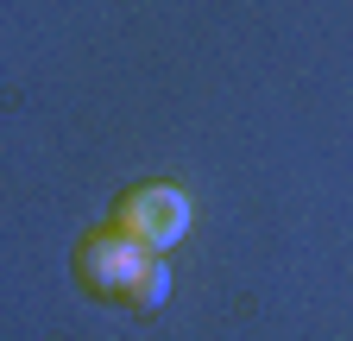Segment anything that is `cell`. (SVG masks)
Instances as JSON below:
<instances>
[{
  "label": "cell",
  "instance_id": "7a4b0ae2",
  "mask_svg": "<svg viewBox=\"0 0 353 341\" xmlns=\"http://www.w3.org/2000/svg\"><path fill=\"white\" fill-rule=\"evenodd\" d=\"M132 266H139V246L120 240L108 222L88 228V234L76 240V253H70V272H76V284H82L88 297H120V284L132 278Z\"/></svg>",
  "mask_w": 353,
  "mask_h": 341
},
{
  "label": "cell",
  "instance_id": "6da1fadb",
  "mask_svg": "<svg viewBox=\"0 0 353 341\" xmlns=\"http://www.w3.org/2000/svg\"><path fill=\"white\" fill-rule=\"evenodd\" d=\"M190 215H196V208H190V196L176 184H132V190L114 196L108 228L120 240H132L139 253H170L176 240L190 234Z\"/></svg>",
  "mask_w": 353,
  "mask_h": 341
},
{
  "label": "cell",
  "instance_id": "3957f363",
  "mask_svg": "<svg viewBox=\"0 0 353 341\" xmlns=\"http://www.w3.org/2000/svg\"><path fill=\"white\" fill-rule=\"evenodd\" d=\"M164 297H170V266H164V253H139V266H132V278L120 284L114 304H126V310H158Z\"/></svg>",
  "mask_w": 353,
  "mask_h": 341
}]
</instances>
